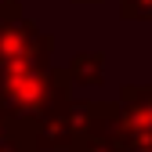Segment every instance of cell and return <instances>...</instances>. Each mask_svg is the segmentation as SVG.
<instances>
[{
  "mask_svg": "<svg viewBox=\"0 0 152 152\" xmlns=\"http://www.w3.org/2000/svg\"><path fill=\"white\" fill-rule=\"evenodd\" d=\"M138 152H152V148H138Z\"/></svg>",
  "mask_w": 152,
  "mask_h": 152,
  "instance_id": "11",
  "label": "cell"
},
{
  "mask_svg": "<svg viewBox=\"0 0 152 152\" xmlns=\"http://www.w3.org/2000/svg\"><path fill=\"white\" fill-rule=\"evenodd\" d=\"M105 109V102H87V98H72L69 105H62L58 112L36 127V148L40 152H69L80 134L98 120V112Z\"/></svg>",
  "mask_w": 152,
  "mask_h": 152,
  "instance_id": "3",
  "label": "cell"
},
{
  "mask_svg": "<svg viewBox=\"0 0 152 152\" xmlns=\"http://www.w3.org/2000/svg\"><path fill=\"white\" fill-rule=\"evenodd\" d=\"M11 7H18V0H0V11H11Z\"/></svg>",
  "mask_w": 152,
  "mask_h": 152,
  "instance_id": "9",
  "label": "cell"
},
{
  "mask_svg": "<svg viewBox=\"0 0 152 152\" xmlns=\"http://www.w3.org/2000/svg\"><path fill=\"white\" fill-rule=\"evenodd\" d=\"M116 112L130 148H152V83H123Z\"/></svg>",
  "mask_w": 152,
  "mask_h": 152,
  "instance_id": "4",
  "label": "cell"
},
{
  "mask_svg": "<svg viewBox=\"0 0 152 152\" xmlns=\"http://www.w3.org/2000/svg\"><path fill=\"white\" fill-rule=\"evenodd\" d=\"M69 152H134L120 127V112H116V102H105V109L98 112V120H94L80 141H76Z\"/></svg>",
  "mask_w": 152,
  "mask_h": 152,
  "instance_id": "5",
  "label": "cell"
},
{
  "mask_svg": "<svg viewBox=\"0 0 152 152\" xmlns=\"http://www.w3.org/2000/svg\"><path fill=\"white\" fill-rule=\"evenodd\" d=\"M72 4H102V0H72Z\"/></svg>",
  "mask_w": 152,
  "mask_h": 152,
  "instance_id": "10",
  "label": "cell"
},
{
  "mask_svg": "<svg viewBox=\"0 0 152 152\" xmlns=\"http://www.w3.org/2000/svg\"><path fill=\"white\" fill-rule=\"evenodd\" d=\"M54 36L44 33L22 7L0 11V65H26V62H51Z\"/></svg>",
  "mask_w": 152,
  "mask_h": 152,
  "instance_id": "2",
  "label": "cell"
},
{
  "mask_svg": "<svg viewBox=\"0 0 152 152\" xmlns=\"http://www.w3.org/2000/svg\"><path fill=\"white\" fill-rule=\"evenodd\" d=\"M72 102V76L51 62H26V65H0V109L40 127L51 112Z\"/></svg>",
  "mask_w": 152,
  "mask_h": 152,
  "instance_id": "1",
  "label": "cell"
},
{
  "mask_svg": "<svg viewBox=\"0 0 152 152\" xmlns=\"http://www.w3.org/2000/svg\"><path fill=\"white\" fill-rule=\"evenodd\" d=\"M120 15L130 22H152V0H120Z\"/></svg>",
  "mask_w": 152,
  "mask_h": 152,
  "instance_id": "8",
  "label": "cell"
},
{
  "mask_svg": "<svg viewBox=\"0 0 152 152\" xmlns=\"http://www.w3.org/2000/svg\"><path fill=\"white\" fill-rule=\"evenodd\" d=\"M22 141H36V130L29 123H22L18 116H11L7 109H0V152H7Z\"/></svg>",
  "mask_w": 152,
  "mask_h": 152,
  "instance_id": "7",
  "label": "cell"
},
{
  "mask_svg": "<svg viewBox=\"0 0 152 152\" xmlns=\"http://www.w3.org/2000/svg\"><path fill=\"white\" fill-rule=\"evenodd\" d=\"M105 62H109L105 51H76L65 69L72 76V83H80V87H102L105 83Z\"/></svg>",
  "mask_w": 152,
  "mask_h": 152,
  "instance_id": "6",
  "label": "cell"
}]
</instances>
